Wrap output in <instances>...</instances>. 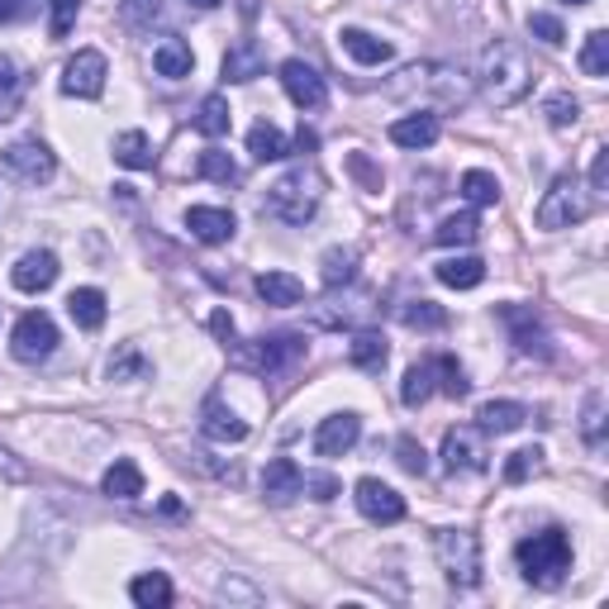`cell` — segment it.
I'll use <instances>...</instances> for the list:
<instances>
[{
	"instance_id": "cell-39",
	"label": "cell",
	"mask_w": 609,
	"mask_h": 609,
	"mask_svg": "<svg viewBox=\"0 0 609 609\" xmlns=\"http://www.w3.org/2000/svg\"><path fill=\"white\" fill-rule=\"evenodd\" d=\"M434 395V363H420V367H410L405 371V386H400V400L414 410V405H424V400Z\"/></svg>"
},
{
	"instance_id": "cell-50",
	"label": "cell",
	"mask_w": 609,
	"mask_h": 609,
	"mask_svg": "<svg viewBox=\"0 0 609 609\" xmlns=\"http://www.w3.org/2000/svg\"><path fill=\"white\" fill-rule=\"evenodd\" d=\"M138 377H148V363H143V357H138L134 348L119 353L115 363H110V381H138Z\"/></svg>"
},
{
	"instance_id": "cell-12",
	"label": "cell",
	"mask_w": 609,
	"mask_h": 609,
	"mask_svg": "<svg viewBox=\"0 0 609 609\" xmlns=\"http://www.w3.org/2000/svg\"><path fill=\"white\" fill-rule=\"evenodd\" d=\"M353 501H357V509H363L371 524H400V519H405V495L391 491V486H386V481H377V476H363V481H357Z\"/></svg>"
},
{
	"instance_id": "cell-5",
	"label": "cell",
	"mask_w": 609,
	"mask_h": 609,
	"mask_svg": "<svg viewBox=\"0 0 609 609\" xmlns=\"http://www.w3.org/2000/svg\"><path fill=\"white\" fill-rule=\"evenodd\" d=\"M438 562H443V572H448L452 586L472 590L481 581V543H476V533L472 529H443L438 533Z\"/></svg>"
},
{
	"instance_id": "cell-40",
	"label": "cell",
	"mask_w": 609,
	"mask_h": 609,
	"mask_svg": "<svg viewBox=\"0 0 609 609\" xmlns=\"http://www.w3.org/2000/svg\"><path fill=\"white\" fill-rule=\"evenodd\" d=\"M434 377H438V386H443V395H452V400H462L467 391H472V381H467V371L457 367V357H434Z\"/></svg>"
},
{
	"instance_id": "cell-30",
	"label": "cell",
	"mask_w": 609,
	"mask_h": 609,
	"mask_svg": "<svg viewBox=\"0 0 609 609\" xmlns=\"http://www.w3.org/2000/svg\"><path fill=\"white\" fill-rule=\"evenodd\" d=\"M115 162H119V168H129V172H148V168H152V143H148V134H143V129H124V134H115Z\"/></svg>"
},
{
	"instance_id": "cell-33",
	"label": "cell",
	"mask_w": 609,
	"mask_h": 609,
	"mask_svg": "<svg viewBox=\"0 0 609 609\" xmlns=\"http://www.w3.org/2000/svg\"><path fill=\"white\" fill-rule=\"evenodd\" d=\"M320 276H324L329 290L348 286L353 276H357V248H329L324 262H320Z\"/></svg>"
},
{
	"instance_id": "cell-3",
	"label": "cell",
	"mask_w": 609,
	"mask_h": 609,
	"mask_svg": "<svg viewBox=\"0 0 609 609\" xmlns=\"http://www.w3.org/2000/svg\"><path fill=\"white\" fill-rule=\"evenodd\" d=\"M515 558L533 586H562L566 572H572V538L562 529H543V533L524 538L515 548Z\"/></svg>"
},
{
	"instance_id": "cell-28",
	"label": "cell",
	"mask_w": 609,
	"mask_h": 609,
	"mask_svg": "<svg viewBox=\"0 0 609 609\" xmlns=\"http://www.w3.org/2000/svg\"><path fill=\"white\" fill-rule=\"evenodd\" d=\"M248 152H253L257 162H281V158H290V143L272 119H257L253 129H248Z\"/></svg>"
},
{
	"instance_id": "cell-48",
	"label": "cell",
	"mask_w": 609,
	"mask_h": 609,
	"mask_svg": "<svg viewBox=\"0 0 609 609\" xmlns=\"http://www.w3.org/2000/svg\"><path fill=\"white\" fill-rule=\"evenodd\" d=\"M395 462L405 467L410 476H424V472H428V452H424V448H420V443H414L410 434H405V438L395 443Z\"/></svg>"
},
{
	"instance_id": "cell-29",
	"label": "cell",
	"mask_w": 609,
	"mask_h": 609,
	"mask_svg": "<svg viewBox=\"0 0 609 609\" xmlns=\"http://www.w3.org/2000/svg\"><path fill=\"white\" fill-rule=\"evenodd\" d=\"M343 53H348L353 62H363V67H381V62H391V44H381V38H371L367 30H343Z\"/></svg>"
},
{
	"instance_id": "cell-54",
	"label": "cell",
	"mask_w": 609,
	"mask_h": 609,
	"mask_svg": "<svg viewBox=\"0 0 609 609\" xmlns=\"http://www.w3.org/2000/svg\"><path fill=\"white\" fill-rule=\"evenodd\" d=\"M0 472H5L10 481H24V476H30V467H24V462H15V457H10L5 448H0Z\"/></svg>"
},
{
	"instance_id": "cell-47",
	"label": "cell",
	"mask_w": 609,
	"mask_h": 609,
	"mask_svg": "<svg viewBox=\"0 0 609 609\" xmlns=\"http://www.w3.org/2000/svg\"><path fill=\"white\" fill-rule=\"evenodd\" d=\"M543 115H548V124H552V129H566V124H576L581 105H576V101H572V95H566V91H558V95H548Z\"/></svg>"
},
{
	"instance_id": "cell-16",
	"label": "cell",
	"mask_w": 609,
	"mask_h": 609,
	"mask_svg": "<svg viewBox=\"0 0 609 609\" xmlns=\"http://www.w3.org/2000/svg\"><path fill=\"white\" fill-rule=\"evenodd\" d=\"M186 229H191V239H200V243H229L239 225H233V215L219 210V205H191Z\"/></svg>"
},
{
	"instance_id": "cell-46",
	"label": "cell",
	"mask_w": 609,
	"mask_h": 609,
	"mask_svg": "<svg viewBox=\"0 0 609 609\" xmlns=\"http://www.w3.org/2000/svg\"><path fill=\"white\" fill-rule=\"evenodd\" d=\"M48 5H53L48 34L53 38H67V34H72V24H77V15H81V0H48Z\"/></svg>"
},
{
	"instance_id": "cell-17",
	"label": "cell",
	"mask_w": 609,
	"mask_h": 609,
	"mask_svg": "<svg viewBox=\"0 0 609 609\" xmlns=\"http://www.w3.org/2000/svg\"><path fill=\"white\" fill-rule=\"evenodd\" d=\"M10 281H15L20 290H48L53 281H58V257L48 253V248H34V253H24L15 262V272H10Z\"/></svg>"
},
{
	"instance_id": "cell-24",
	"label": "cell",
	"mask_w": 609,
	"mask_h": 609,
	"mask_svg": "<svg viewBox=\"0 0 609 609\" xmlns=\"http://www.w3.org/2000/svg\"><path fill=\"white\" fill-rule=\"evenodd\" d=\"M67 314H72V324H77V329H101V324H105V314H110L105 290H95V286L72 290V296H67Z\"/></svg>"
},
{
	"instance_id": "cell-11",
	"label": "cell",
	"mask_w": 609,
	"mask_h": 609,
	"mask_svg": "<svg viewBox=\"0 0 609 609\" xmlns=\"http://www.w3.org/2000/svg\"><path fill=\"white\" fill-rule=\"evenodd\" d=\"M105 77H110L105 53L81 48L77 58L62 67V91H67V95H81V101H95V95L105 91Z\"/></svg>"
},
{
	"instance_id": "cell-4",
	"label": "cell",
	"mask_w": 609,
	"mask_h": 609,
	"mask_svg": "<svg viewBox=\"0 0 609 609\" xmlns=\"http://www.w3.org/2000/svg\"><path fill=\"white\" fill-rule=\"evenodd\" d=\"M586 215H590V196H586V186H581L576 176H558V182L548 186L543 205L533 210L538 229H572Z\"/></svg>"
},
{
	"instance_id": "cell-10",
	"label": "cell",
	"mask_w": 609,
	"mask_h": 609,
	"mask_svg": "<svg viewBox=\"0 0 609 609\" xmlns=\"http://www.w3.org/2000/svg\"><path fill=\"white\" fill-rule=\"evenodd\" d=\"M5 168L20 176V182H30V186H44V182H53V172H58V162H53V152L38 143V138H15L5 152Z\"/></svg>"
},
{
	"instance_id": "cell-18",
	"label": "cell",
	"mask_w": 609,
	"mask_h": 609,
	"mask_svg": "<svg viewBox=\"0 0 609 609\" xmlns=\"http://www.w3.org/2000/svg\"><path fill=\"white\" fill-rule=\"evenodd\" d=\"M300 481H304V472L290 462V457H272L267 472H262V495H267L272 505H286L300 495Z\"/></svg>"
},
{
	"instance_id": "cell-25",
	"label": "cell",
	"mask_w": 609,
	"mask_h": 609,
	"mask_svg": "<svg viewBox=\"0 0 609 609\" xmlns=\"http://www.w3.org/2000/svg\"><path fill=\"white\" fill-rule=\"evenodd\" d=\"M253 286H257V296H262V300L276 304V310H290V304H300V300H304V286H300L290 272H262Z\"/></svg>"
},
{
	"instance_id": "cell-8",
	"label": "cell",
	"mask_w": 609,
	"mask_h": 609,
	"mask_svg": "<svg viewBox=\"0 0 609 609\" xmlns=\"http://www.w3.org/2000/svg\"><path fill=\"white\" fill-rule=\"evenodd\" d=\"M10 348H15L20 363H44V357H53V348H58V324H53L44 310H30L15 324V334H10Z\"/></svg>"
},
{
	"instance_id": "cell-7",
	"label": "cell",
	"mask_w": 609,
	"mask_h": 609,
	"mask_svg": "<svg viewBox=\"0 0 609 609\" xmlns=\"http://www.w3.org/2000/svg\"><path fill=\"white\" fill-rule=\"evenodd\" d=\"M304 353V338L300 334H272V338H253L233 353L239 367H253V371H281L286 363H296Z\"/></svg>"
},
{
	"instance_id": "cell-21",
	"label": "cell",
	"mask_w": 609,
	"mask_h": 609,
	"mask_svg": "<svg viewBox=\"0 0 609 609\" xmlns=\"http://www.w3.org/2000/svg\"><path fill=\"white\" fill-rule=\"evenodd\" d=\"M438 134H443L438 115H405V119L391 124V143L395 148H428V143H438Z\"/></svg>"
},
{
	"instance_id": "cell-41",
	"label": "cell",
	"mask_w": 609,
	"mask_h": 609,
	"mask_svg": "<svg viewBox=\"0 0 609 609\" xmlns=\"http://www.w3.org/2000/svg\"><path fill=\"white\" fill-rule=\"evenodd\" d=\"M462 196L472 205H495V200H501V182H495L491 172L472 168V172H462Z\"/></svg>"
},
{
	"instance_id": "cell-53",
	"label": "cell",
	"mask_w": 609,
	"mask_h": 609,
	"mask_svg": "<svg viewBox=\"0 0 609 609\" xmlns=\"http://www.w3.org/2000/svg\"><path fill=\"white\" fill-rule=\"evenodd\" d=\"M34 15V0H0V24H20Z\"/></svg>"
},
{
	"instance_id": "cell-58",
	"label": "cell",
	"mask_w": 609,
	"mask_h": 609,
	"mask_svg": "<svg viewBox=\"0 0 609 609\" xmlns=\"http://www.w3.org/2000/svg\"><path fill=\"white\" fill-rule=\"evenodd\" d=\"M191 5H200V10H215V5H219V0H191Z\"/></svg>"
},
{
	"instance_id": "cell-35",
	"label": "cell",
	"mask_w": 609,
	"mask_h": 609,
	"mask_svg": "<svg viewBox=\"0 0 609 609\" xmlns=\"http://www.w3.org/2000/svg\"><path fill=\"white\" fill-rule=\"evenodd\" d=\"M386 338L381 334H357L353 343H348V363L353 367H363V371H377V367H386Z\"/></svg>"
},
{
	"instance_id": "cell-31",
	"label": "cell",
	"mask_w": 609,
	"mask_h": 609,
	"mask_svg": "<svg viewBox=\"0 0 609 609\" xmlns=\"http://www.w3.org/2000/svg\"><path fill=\"white\" fill-rule=\"evenodd\" d=\"M438 281L452 286V290H472V286L486 281V262L481 257H448V262H438Z\"/></svg>"
},
{
	"instance_id": "cell-14",
	"label": "cell",
	"mask_w": 609,
	"mask_h": 609,
	"mask_svg": "<svg viewBox=\"0 0 609 609\" xmlns=\"http://www.w3.org/2000/svg\"><path fill=\"white\" fill-rule=\"evenodd\" d=\"M357 438H363V420H357L353 410L329 414V420L314 428V452H320V457H343L348 448H357Z\"/></svg>"
},
{
	"instance_id": "cell-43",
	"label": "cell",
	"mask_w": 609,
	"mask_h": 609,
	"mask_svg": "<svg viewBox=\"0 0 609 609\" xmlns=\"http://www.w3.org/2000/svg\"><path fill=\"white\" fill-rule=\"evenodd\" d=\"M119 15L129 30H152V20L162 15V0H119Z\"/></svg>"
},
{
	"instance_id": "cell-1",
	"label": "cell",
	"mask_w": 609,
	"mask_h": 609,
	"mask_svg": "<svg viewBox=\"0 0 609 609\" xmlns=\"http://www.w3.org/2000/svg\"><path fill=\"white\" fill-rule=\"evenodd\" d=\"M476 87H481V95H486L491 105L524 101L529 87H533L529 53H524L519 44H509V38H495V44H486V48H481V58H476Z\"/></svg>"
},
{
	"instance_id": "cell-49",
	"label": "cell",
	"mask_w": 609,
	"mask_h": 609,
	"mask_svg": "<svg viewBox=\"0 0 609 609\" xmlns=\"http://www.w3.org/2000/svg\"><path fill=\"white\" fill-rule=\"evenodd\" d=\"M529 34H533V38H543L548 48H562V44H566L562 20H558V15H543V10H538V15H529Z\"/></svg>"
},
{
	"instance_id": "cell-27",
	"label": "cell",
	"mask_w": 609,
	"mask_h": 609,
	"mask_svg": "<svg viewBox=\"0 0 609 609\" xmlns=\"http://www.w3.org/2000/svg\"><path fill=\"white\" fill-rule=\"evenodd\" d=\"M24 91H30V77H24V67L10 58V53H0V119H10L24 101Z\"/></svg>"
},
{
	"instance_id": "cell-36",
	"label": "cell",
	"mask_w": 609,
	"mask_h": 609,
	"mask_svg": "<svg viewBox=\"0 0 609 609\" xmlns=\"http://www.w3.org/2000/svg\"><path fill=\"white\" fill-rule=\"evenodd\" d=\"M229 101L225 95H205L200 101V110H196V129L205 134V138H219V134H229Z\"/></svg>"
},
{
	"instance_id": "cell-59",
	"label": "cell",
	"mask_w": 609,
	"mask_h": 609,
	"mask_svg": "<svg viewBox=\"0 0 609 609\" xmlns=\"http://www.w3.org/2000/svg\"><path fill=\"white\" fill-rule=\"evenodd\" d=\"M562 5H586V0H562Z\"/></svg>"
},
{
	"instance_id": "cell-34",
	"label": "cell",
	"mask_w": 609,
	"mask_h": 609,
	"mask_svg": "<svg viewBox=\"0 0 609 609\" xmlns=\"http://www.w3.org/2000/svg\"><path fill=\"white\" fill-rule=\"evenodd\" d=\"M134 605H143V609H162V605H172V581L162 576V572H148V576H134Z\"/></svg>"
},
{
	"instance_id": "cell-57",
	"label": "cell",
	"mask_w": 609,
	"mask_h": 609,
	"mask_svg": "<svg viewBox=\"0 0 609 609\" xmlns=\"http://www.w3.org/2000/svg\"><path fill=\"white\" fill-rule=\"evenodd\" d=\"M353 172H357V176H363V182H367L371 191H381V176H377V172H371V168H367V158H353Z\"/></svg>"
},
{
	"instance_id": "cell-13",
	"label": "cell",
	"mask_w": 609,
	"mask_h": 609,
	"mask_svg": "<svg viewBox=\"0 0 609 609\" xmlns=\"http://www.w3.org/2000/svg\"><path fill=\"white\" fill-rule=\"evenodd\" d=\"M281 87H286V95H290V101H296L300 110H320L324 95H329L324 77L314 72L310 62H300V58H286V62H281Z\"/></svg>"
},
{
	"instance_id": "cell-37",
	"label": "cell",
	"mask_w": 609,
	"mask_h": 609,
	"mask_svg": "<svg viewBox=\"0 0 609 609\" xmlns=\"http://www.w3.org/2000/svg\"><path fill=\"white\" fill-rule=\"evenodd\" d=\"M581 72L586 77H609V34L605 30H590L586 34V48H581Z\"/></svg>"
},
{
	"instance_id": "cell-2",
	"label": "cell",
	"mask_w": 609,
	"mask_h": 609,
	"mask_svg": "<svg viewBox=\"0 0 609 609\" xmlns=\"http://www.w3.org/2000/svg\"><path fill=\"white\" fill-rule=\"evenodd\" d=\"M324 200V176L314 168H290L281 182L267 186V210L286 225H310Z\"/></svg>"
},
{
	"instance_id": "cell-22",
	"label": "cell",
	"mask_w": 609,
	"mask_h": 609,
	"mask_svg": "<svg viewBox=\"0 0 609 609\" xmlns=\"http://www.w3.org/2000/svg\"><path fill=\"white\" fill-rule=\"evenodd\" d=\"M481 420V434H515V428H524V420H529V410L519 405V400H486V405L476 410Z\"/></svg>"
},
{
	"instance_id": "cell-15",
	"label": "cell",
	"mask_w": 609,
	"mask_h": 609,
	"mask_svg": "<svg viewBox=\"0 0 609 609\" xmlns=\"http://www.w3.org/2000/svg\"><path fill=\"white\" fill-rule=\"evenodd\" d=\"M200 434L210 438V443H243L248 438V424L219 395H210V400H205V410H200Z\"/></svg>"
},
{
	"instance_id": "cell-26",
	"label": "cell",
	"mask_w": 609,
	"mask_h": 609,
	"mask_svg": "<svg viewBox=\"0 0 609 609\" xmlns=\"http://www.w3.org/2000/svg\"><path fill=\"white\" fill-rule=\"evenodd\" d=\"M101 491H105V495H115V501H138V495H143V472H138V462L119 457L115 467H105Z\"/></svg>"
},
{
	"instance_id": "cell-56",
	"label": "cell",
	"mask_w": 609,
	"mask_h": 609,
	"mask_svg": "<svg viewBox=\"0 0 609 609\" xmlns=\"http://www.w3.org/2000/svg\"><path fill=\"white\" fill-rule=\"evenodd\" d=\"M314 148H320V134L300 124V129H296V152H314Z\"/></svg>"
},
{
	"instance_id": "cell-38",
	"label": "cell",
	"mask_w": 609,
	"mask_h": 609,
	"mask_svg": "<svg viewBox=\"0 0 609 609\" xmlns=\"http://www.w3.org/2000/svg\"><path fill=\"white\" fill-rule=\"evenodd\" d=\"M196 172L205 176V182H219V186H233V182H239V162H233L229 152H219V148H205V152H200Z\"/></svg>"
},
{
	"instance_id": "cell-9",
	"label": "cell",
	"mask_w": 609,
	"mask_h": 609,
	"mask_svg": "<svg viewBox=\"0 0 609 609\" xmlns=\"http://www.w3.org/2000/svg\"><path fill=\"white\" fill-rule=\"evenodd\" d=\"M486 438L472 424H457L443 434V467L448 472H486Z\"/></svg>"
},
{
	"instance_id": "cell-6",
	"label": "cell",
	"mask_w": 609,
	"mask_h": 609,
	"mask_svg": "<svg viewBox=\"0 0 609 609\" xmlns=\"http://www.w3.org/2000/svg\"><path fill=\"white\" fill-rule=\"evenodd\" d=\"M462 72H452V67H438V62H420V67H405L395 81V95H414V91H438L443 105H462V81H457Z\"/></svg>"
},
{
	"instance_id": "cell-55",
	"label": "cell",
	"mask_w": 609,
	"mask_h": 609,
	"mask_svg": "<svg viewBox=\"0 0 609 609\" xmlns=\"http://www.w3.org/2000/svg\"><path fill=\"white\" fill-rule=\"evenodd\" d=\"M210 329H215V334L225 338V343H233V320H229L225 310H215V314H210Z\"/></svg>"
},
{
	"instance_id": "cell-42",
	"label": "cell",
	"mask_w": 609,
	"mask_h": 609,
	"mask_svg": "<svg viewBox=\"0 0 609 609\" xmlns=\"http://www.w3.org/2000/svg\"><path fill=\"white\" fill-rule=\"evenodd\" d=\"M400 320H405L410 329H443L448 324V310L434 304V300H410L405 310H400Z\"/></svg>"
},
{
	"instance_id": "cell-23",
	"label": "cell",
	"mask_w": 609,
	"mask_h": 609,
	"mask_svg": "<svg viewBox=\"0 0 609 609\" xmlns=\"http://www.w3.org/2000/svg\"><path fill=\"white\" fill-rule=\"evenodd\" d=\"M152 67H158V77L182 81V77H191V67H196V53H191L186 38H162V44L152 48Z\"/></svg>"
},
{
	"instance_id": "cell-44",
	"label": "cell",
	"mask_w": 609,
	"mask_h": 609,
	"mask_svg": "<svg viewBox=\"0 0 609 609\" xmlns=\"http://www.w3.org/2000/svg\"><path fill=\"white\" fill-rule=\"evenodd\" d=\"M581 434H586L590 448H600V443H605V395L600 391L586 400V420H581Z\"/></svg>"
},
{
	"instance_id": "cell-32",
	"label": "cell",
	"mask_w": 609,
	"mask_h": 609,
	"mask_svg": "<svg viewBox=\"0 0 609 609\" xmlns=\"http://www.w3.org/2000/svg\"><path fill=\"white\" fill-rule=\"evenodd\" d=\"M476 239H481V219L476 215H448L434 229V243H443V248H472Z\"/></svg>"
},
{
	"instance_id": "cell-20",
	"label": "cell",
	"mask_w": 609,
	"mask_h": 609,
	"mask_svg": "<svg viewBox=\"0 0 609 609\" xmlns=\"http://www.w3.org/2000/svg\"><path fill=\"white\" fill-rule=\"evenodd\" d=\"M505 324H509V334H515V348H519L524 357H548V353H552L548 329L538 324L529 310H505Z\"/></svg>"
},
{
	"instance_id": "cell-45",
	"label": "cell",
	"mask_w": 609,
	"mask_h": 609,
	"mask_svg": "<svg viewBox=\"0 0 609 609\" xmlns=\"http://www.w3.org/2000/svg\"><path fill=\"white\" fill-rule=\"evenodd\" d=\"M538 467H543V452H538V448H524V452H515V457L505 462V481H509V486H519V481H529Z\"/></svg>"
},
{
	"instance_id": "cell-19",
	"label": "cell",
	"mask_w": 609,
	"mask_h": 609,
	"mask_svg": "<svg viewBox=\"0 0 609 609\" xmlns=\"http://www.w3.org/2000/svg\"><path fill=\"white\" fill-rule=\"evenodd\" d=\"M267 72V48L257 38H239L229 53H225V77L229 81H257Z\"/></svg>"
},
{
	"instance_id": "cell-52",
	"label": "cell",
	"mask_w": 609,
	"mask_h": 609,
	"mask_svg": "<svg viewBox=\"0 0 609 609\" xmlns=\"http://www.w3.org/2000/svg\"><path fill=\"white\" fill-rule=\"evenodd\" d=\"M609 186V148H595V162H590V196H605Z\"/></svg>"
},
{
	"instance_id": "cell-51",
	"label": "cell",
	"mask_w": 609,
	"mask_h": 609,
	"mask_svg": "<svg viewBox=\"0 0 609 609\" xmlns=\"http://www.w3.org/2000/svg\"><path fill=\"white\" fill-rule=\"evenodd\" d=\"M300 491H304V495H314V501H334V495H338V481H334V476H324V472H304Z\"/></svg>"
}]
</instances>
